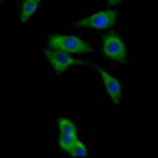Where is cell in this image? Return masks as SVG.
<instances>
[{
    "instance_id": "5b68a950",
    "label": "cell",
    "mask_w": 158,
    "mask_h": 158,
    "mask_svg": "<svg viewBox=\"0 0 158 158\" xmlns=\"http://www.w3.org/2000/svg\"><path fill=\"white\" fill-rule=\"evenodd\" d=\"M88 63L100 73L103 82H104L105 88H106L109 96L111 97L112 101L115 105H119L121 103V85L118 81V80H116L115 78L111 76L109 73H107L105 70H103L102 68L90 62V61H89Z\"/></svg>"
},
{
    "instance_id": "30bf717a",
    "label": "cell",
    "mask_w": 158,
    "mask_h": 158,
    "mask_svg": "<svg viewBox=\"0 0 158 158\" xmlns=\"http://www.w3.org/2000/svg\"><path fill=\"white\" fill-rule=\"evenodd\" d=\"M120 2H122V0H108V5L109 6H114L116 4H119Z\"/></svg>"
},
{
    "instance_id": "52a82bcc",
    "label": "cell",
    "mask_w": 158,
    "mask_h": 158,
    "mask_svg": "<svg viewBox=\"0 0 158 158\" xmlns=\"http://www.w3.org/2000/svg\"><path fill=\"white\" fill-rule=\"evenodd\" d=\"M78 136L77 134H64L60 133L58 136V143L60 148L64 150V152H68L69 150L74 147L75 143L78 141Z\"/></svg>"
},
{
    "instance_id": "3957f363",
    "label": "cell",
    "mask_w": 158,
    "mask_h": 158,
    "mask_svg": "<svg viewBox=\"0 0 158 158\" xmlns=\"http://www.w3.org/2000/svg\"><path fill=\"white\" fill-rule=\"evenodd\" d=\"M116 23V11L107 9L93 14L87 18H85L75 23V27H86L97 30L110 29Z\"/></svg>"
},
{
    "instance_id": "9c48e42d",
    "label": "cell",
    "mask_w": 158,
    "mask_h": 158,
    "mask_svg": "<svg viewBox=\"0 0 158 158\" xmlns=\"http://www.w3.org/2000/svg\"><path fill=\"white\" fill-rule=\"evenodd\" d=\"M68 153L72 157H85L87 155V148L80 140H78Z\"/></svg>"
},
{
    "instance_id": "7a4b0ae2",
    "label": "cell",
    "mask_w": 158,
    "mask_h": 158,
    "mask_svg": "<svg viewBox=\"0 0 158 158\" xmlns=\"http://www.w3.org/2000/svg\"><path fill=\"white\" fill-rule=\"evenodd\" d=\"M102 52L105 56L116 62H127V52L124 42L114 31H110L103 35Z\"/></svg>"
},
{
    "instance_id": "8992f818",
    "label": "cell",
    "mask_w": 158,
    "mask_h": 158,
    "mask_svg": "<svg viewBox=\"0 0 158 158\" xmlns=\"http://www.w3.org/2000/svg\"><path fill=\"white\" fill-rule=\"evenodd\" d=\"M41 0H24L22 5V12H20V20L22 23H26L34 13L38 9V6Z\"/></svg>"
},
{
    "instance_id": "8fae6325",
    "label": "cell",
    "mask_w": 158,
    "mask_h": 158,
    "mask_svg": "<svg viewBox=\"0 0 158 158\" xmlns=\"http://www.w3.org/2000/svg\"><path fill=\"white\" fill-rule=\"evenodd\" d=\"M2 1H4V0H0V3H1Z\"/></svg>"
},
{
    "instance_id": "277c9868",
    "label": "cell",
    "mask_w": 158,
    "mask_h": 158,
    "mask_svg": "<svg viewBox=\"0 0 158 158\" xmlns=\"http://www.w3.org/2000/svg\"><path fill=\"white\" fill-rule=\"evenodd\" d=\"M43 52L49 62L52 66L54 72L56 75H60L64 73L68 68L73 65H84L87 62H84L78 59L72 57L69 53L61 52V51H51V50H44Z\"/></svg>"
},
{
    "instance_id": "ba28073f",
    "label": "cell",
    "mask_w": 158,
    "mask_h": 158,
    "mask_svg": "<svg viewBox=\"0 0 158 158\" xmlns=\"http://www.w3.org/2000/svg\"><path fill=\"white\" fill-rule=\"evenodd\" d=\"M60 133L64 134H77V127L74 123L66 118H59L57 120Z\"/></svg>"
},
{
    "instance_id": "6da1fadb",
    "label": "cell",
    "mask_w": 158,
    "mask_h": 158,
    "mask_svg": "<svg viewBox=\"0 0 158 158\" xmlns=\"http://www.w3.org/2000/svg\"><path fill=\"white\" fill-rule=\"evenodd\" d=\"M49 47L53 51H61L67 53L82 54L92 52L94 50L86 41L73 35L52 34L49 37Z\"/></svg>"
}]
</instances>
